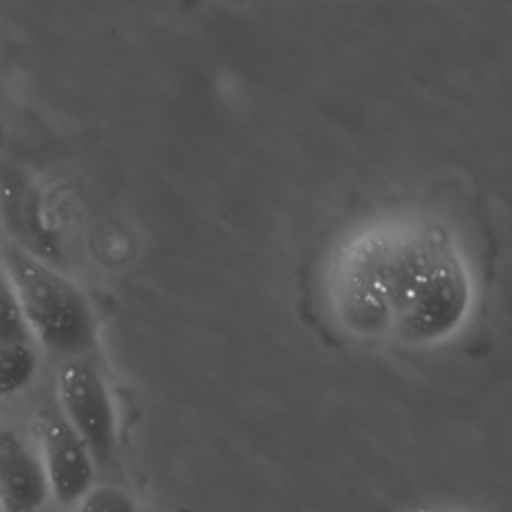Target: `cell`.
Instances as JSON below:
<instances>
[{
    "label": "cell",
    "instance_id": "cell-1",
    "mask_svg": "<svg viewBox=\"0 0 512 512\" xmlns=\"http://www.w3.org/2000/svg\"><path fill=\"white\" fill-rule=\"evenodd\" d=\"M312 286L320 318L344 342L426 352L456 344L476 324L484 262L452 210L396 198L334 234Z\"/></svg>",
    "mask_w": 512,
    "mask_h": 512
},
{
    "label": "cell",
    "instance_id": "cell-2",
    "mask_svg": "<svg viewBox=\"0 0 512 512\" xmlns=\"http://www.w3.org/2000/svg\"><path fill=\"white\" fill-rule=\"evenodd\" d=\"M4 266L34 342L44 350L82 358L96 344V318L84 292L56 266L12 244L0 246Z\"/></svg>",
    "mask_w": 512,
    "mask_h": 512
},
{
    "label": "cell",
    "instance_id": "cell-3",
    "mask_svg": "<svg viewBox=\"0 0 512 512\" xmlns=\"http://www.w3.org/2000/svg\"><path fill=\"white\" fill-rule=\"evenodd\" d=\"M62 418L84 440L96 464H106L116 450V410L100 370L74 358L62 366L56 380Z\"/></svg>",
    "mask_w": 512,
    "mask_h": 512
},
{
    "label": "cell",
    "instance_id": "cell-4",
    "mask_svg": "<svg viewBox=\"0 0 512 512\" xmlns=\"http://www.w3.org/2000/svg\"><path fill=\"white\" fill-rule=\"evenodd\" d=\"M0 228L10 244L56 266L62 260V242L42 190L18 164L0 156Z\"/></svg>",
    "mask_w": 512,
    "mask_h": 512
},
{
    "label": "cell",
    "instance_id": "cell-5",
    "mask_svg": "<svg viewBox=\"0 0 512 512\" xmlns=\"http://www.w3.org/2000/svg\"><path fill=\"white\" fill-rule=\"evenodd\" d=\"M36 438L50 496L60 504L78 502L94 486L96 462L88 446L62 414L52 412L38 414Z\"/></svg>",
    "mask_w": 512,
    "mask_h": 512
},
{
    "label": "cell",
    "instance_id": "cell-6",
    "mask_svg": "<svg viewBox=\"0 0 512 512\" xmlns=\"http://www.w3.org/2000/svg\"><path fill=\"white\" fill-rule=\"evenodd\" d=\"M48 496L50 486L38 450L18 432L0 428V510L36 512Z\"/></svg>",
    "mask_w": 512,
    "mask_h": 512
},
{
    "label": "cell",
    "instance_id": "cell-7",
    "mask_svg": "<svg viewBox=\"0 0 512 512\" xmlns=\"http://www.w3.org/2000/svg\"><path fill=\"white\" fill-rule=\"evenodd\" d=\"M38 372L34 340L0 342V398L26 390Z\"/></svg>",
    "mask_w": 512,
    "mask_h": 512
},
{
    "label": "cell",
    "instance_id": "cell-8",
    "mask_svg": "<svg viewBox=\"0 0 512 512\" xmlns=\"http://www.w3.org/2000/svg\"><path fill=\"white\" fill-rule=\"evenodd\" d=\"M14 340H32V336L24 322L16 290L0 264V342Z\"/></svg>",
    "mask_w": 512,
    "mask_h": 512
},
{
    "label": "cell",
    "instance_id": "cell-9",
    "mask_svg": "<svg viewBox=\"0 0 512 512\" xmlns=\"http://www.w3.org/2000/svg\"><path fill=\"white\" fill-rule=\"evenodd\" d=\"M78 512H136V502L118 486H92L80 500Z\"/></svg>",
    "mask_w": 512,
    "mask_h": 512
},
{
    "label": "cell",
    "instance_id": "cell-10",
    "mask_svg": "<svg viewBox=\"0 0 512 512\" xmlns=\"http://www.w3.org/2000/svg\"><path fill=\"white\" fill-rule=\"evenodd\" d=\"M4 140H6V124H4V118H2V114H0V148H2Z\"/></svg>",
    "mask_w": 512,
    "mask_h": 512
}]
</instances>
